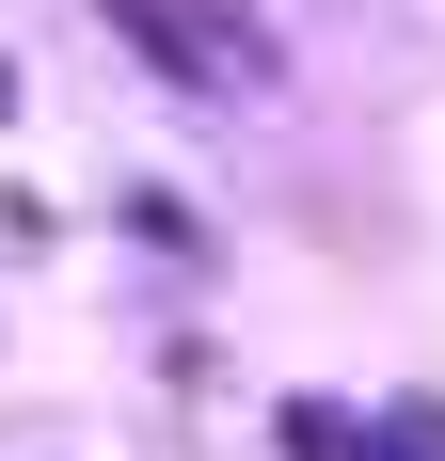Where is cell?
Instances as JSON below:
<instances>
[{
    "mask_svg": "<svg viewBox=\"0 0 445 461\" xmlns=\"http://www.w3.org/2000/svg\"><path fill=\"white\" fill-rule=\"evenodd\" d=\"M95 16H112V48H143L191 95H270V32L222 16V0H95Z\"/></svg>",
    "mask_w": 445,
    "mask_h": 461,
    "instance_id": "obj_1",
    "label": "cell"
},
{
    "mask_svg": "<svg viewBox=\"0 0 445 461\" xmlns=\"http://www.w3.org/2000/svg\"><path fill=\"white\" fill-rule=\"evenodd\" d=\"M270 446H286V461H398V429L334 414V398H286V414H270Z\"/></svg>",
    "mask_w": 445,
    "mask_h": 461,
    "instance_id": "obj_2",
    "label": "cell"
},
{
    "mask_svg": "<svg viewBox=\"0 0 445 461\" xmlns=\"http://www.w3.org/2000/svg\"><path fill=\"white\" fill-rule=\"evenodd\" d=\"M0 128H16V64H0Z\"/></svg>",
    "mask_w": 445,
    "mask_h": 461,
    "instance_id": "obj_3",
    "label": "cell"
}]
</instances>
